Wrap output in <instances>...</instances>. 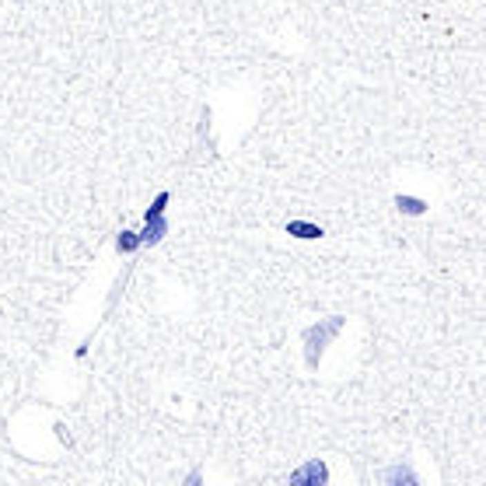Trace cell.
<instances>
[{
    "mask_svg": "<svg viewBox=\"0 0 486 486\" xmlns=\"http://www.w3.org/2000/svg\"><path fill=\"white\" fill-rule=\"evenodd\" d=\"M343 326H347V318L343 315H333V318H322L318 326H308L304 329V360H308V367H318L322 353H326V347L340 336Z\"/></svg>",
    "mask_w": 486,
    "mask_h": 486,
    "instance_id": "cell-1",
    "label": "cell"
},
{
    "mask_svg": "<svg viewBox=\"0 0 486 486\" xmlns=\"http://www.w3.org/2000/svg\"><path fill=\"white\" fill-rule=\"evenodd\" d=\"M326 479H329V469H326V462L311 458L308 465H301L298 472H291V479H287V483H294V486H304V483L318 486V483H326Z\"/></svg>",
    "mask_w": 486,
    "mask_h": 486,
    "instance_id": "cell-2",
    "label": "cell"
},
{
    "mask_svg": "<svg viewBox=\"0 0 486 486\" xmlns=\"http://www.w3.org/2000/svg\"><path fill=\"white\" fill-rule=\"evenodd\" d=\"M287 231L298 235V238H322V228H318V224H304V221H291Z\"/></svg>",
    "mask_w": 486,
    "mask_h": 486,
    "instance_id": "cell-3",
    "label": "cell"
},
{
    "mask_svg": "<svg viewBox=\"0 0 486 486\" xmlns=\"http://www.w3.org/2000/svg\"><path fill=\"white\" fill-rule=\"evenodd\" d=\"M385 483H416V472L409 465H392L385 472Z\"/></svg>",
    "mask_w": 486,
    "mask_h": 486,
    "instance_id": "cell-4",
    "label": "cell"
},
{
    "mask_svg": "<svg viewBox=\"0 0 486 486\" xmlns=\"http://www.w3.org/2000/svg\"><path fill=\"white\" fill-rule=\"evenodd\" d=\"M396 206H399L402 213H423V210H427V203L416 200V196H396Z\"/></svg>",
    "mask_w": 486,
    "mask_h": 486,
    "instance_id": "cell-5",
    "label": "cell"
}]
</instances>
